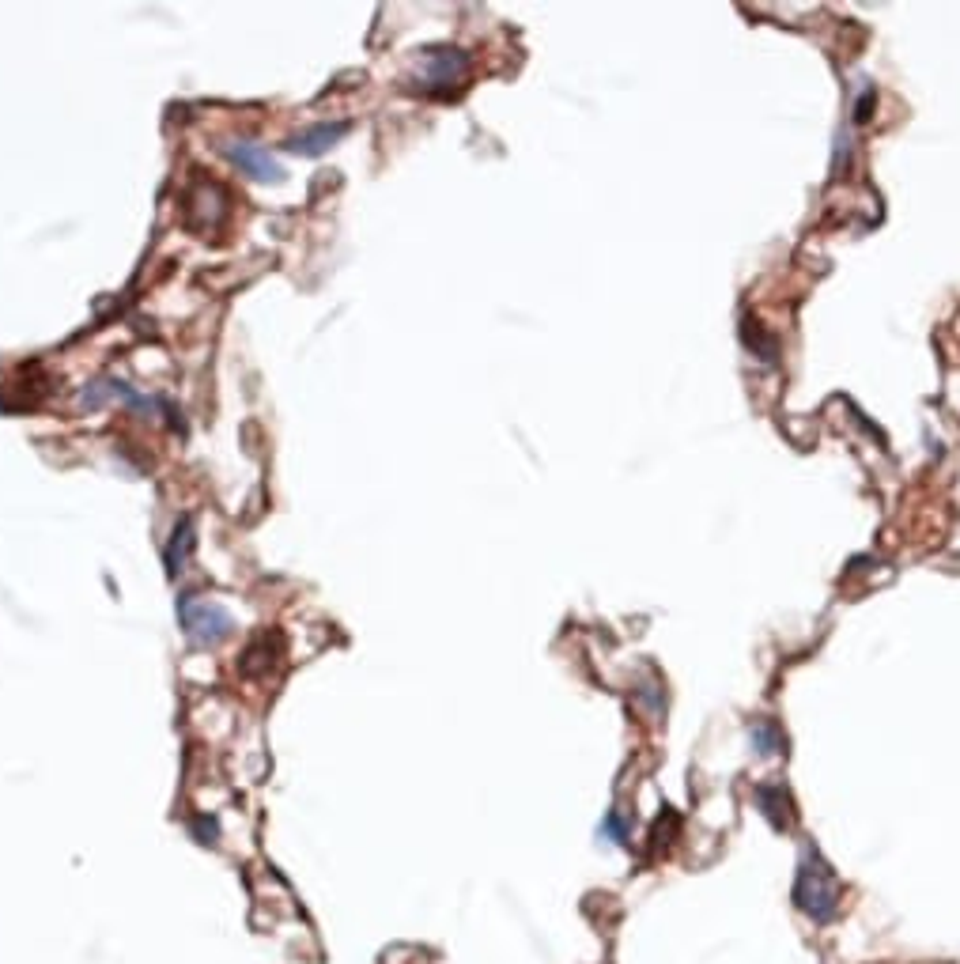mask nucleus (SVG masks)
Segmentation results:
<instances>
[{
    "instance_id": "nucleus-1",
    "label": "nucleus",
    "mask_w": 960,
    "mask_h": 964,
    "mask_svg": "<svg viewBox=\"0 0 960 964\" xmlns=\"http://www.w3.org/2000/svg\"><path fill=\"white\" fill-rule=\"evenodd\" d=\"M840 881L832 874V866L817 855L806 851L798 862V878H794V904L798 912H806L813 923H832L840 912Z\"/></svg>"
},
{
    "instance_id": "nucleus-2",
    "label": "nucleus",
    "mask_w": 960,
    "mask_h": 964,
    "mask_svg": "<svg viewBox=\"0 0 960 964\" xmlns=\"http://www.w3.org/2000/svg\"><path fill=\"white\" fill-rule=\"evenodd\" d=\"M178 617H182V628H186L193 647H220L223 639L235 632L231 613L223 605L208 602V598H197V594H182Z\"/></svg>"
},
{
    "instance_id": "nucleus-3",
    "label": "nucleus",
    "mask_w": 960,
    "mask_h": 964,
    "mask_svg": "<svg viewBox=\"0 0 960 964\" xmlns=\"http://www.w3.org/2000/svg\"><path fill=\"white\" fill-rule=\"evenodd\" d=\"M469 76V53L458 46H435L420 53V69H416V87L428 95H450L454 87H462Z\"/></svg>"
},
{
    "instance_id": "nucleus-6",
    "label": "nucleus",
    "mask_w": 960,
    "mask_h": 964,
    "mask_svg": "<svg viewBox=\"0 0 960 964\" xmlns=\"http://www.w3.org/2000/svg\"><path fill=\"white\" fill-rule=\"evenodd\" d=\"M193 545H197V537H193V518H182L178 530H174V537H171V545H167V571H171V575L186 571V560H189V552H193Z\"/></svg>"
},
{
    "instance_id": "nucleus-8",
    "label": "nucleus",
    "mask_w": 960,
    "mask_h": 964,
    "mask_svg": "<svg viewBox=\"0 0 960 964\" xmlns=\"http://www.w3.org/2000/svg\"><path fill=\"white\" fill-rule=\"evenodd\" d=\"M601 836H605V840H613V844H624V840H628V825H624L620 810H609L605 825H601Z\"/></svg>"
},
{
    "instance_id": "nucleus-7",
    "label": "nucleus",
    "mask_w": 960,
    "mask_h": 964,
    "mask_svg": "<svg viewBox=\"0 0 960 964\" xmlns=\"http://www.w3.org/2000/svg\"><path fill=\"white\" fill-rule=\"evenodd\" d=\"M749 741H753V749L760 753V757H779L783 745H787L772 719H753V726H749Z\"/></svg>"
},
{
    "instance_id": "nucleus-5",
    "label": "nucleus",
    "mask_w": 960,
    "mask_h": 964,
    "mask_svg": "<svg viewBox=\"0 0 960 964\" xmlns=\"http://www.w3.org/2000/svg\"><path fill=\"white\" fill-rule=\"evenodd\" d=\"M348 121H322V125H310V129H303V133H295V137H288V152L295 155H322L329 152L337 140L348 137Z\"/></svg>"
},
{
    "instance_id": "nucleus-9",
    "label": "nucleus",
    "mask_w": 960,
    "mask_h": 964,
    "mask_svg": "<svg viewBox=\"0 0 960 964\" xmlns=\"http://www.w3.org/2000/svg\"><path fill=\"white\" fill-rule=\"evenodd\" d=\"M193 836H197L201 844H216V840H220V821H216V817H197V821H193Z\"/></svg>"
},
{
    "instance_id": "nucleus-4",
    "label": "nucleus",
    "mask_w": 960,
    "mask_h": 964,
    "mask_svg": "<svg viewBox=\"0 0 960 964\" xmlns=\"http://www.w3.org/2000/svg\"><path fill=\"white\" fill-rule=\"evenodd\" d=\"M223 155L239 167L242 174H250L254 182H284V167L269 148H261L254 140H231L223 144Z\"/></svg>"
}]
</instances>
